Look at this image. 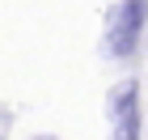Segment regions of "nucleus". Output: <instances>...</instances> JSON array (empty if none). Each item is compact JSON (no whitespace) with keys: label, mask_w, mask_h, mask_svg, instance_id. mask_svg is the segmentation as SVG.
I'll return each instance as SVG.
<instances>
[{"label":"nucleus","mask_w":148,"mask_h":140,"mask_svg":"<svg viewBox=\"0 0 148 140\" xmlns=\"http://www.w3.org/2000/svg\"><path fill=\"white\" fill-rule=\"evenodd\" d=\"M34 140H55V136H34Z\"/></svg>","instance_id":"nucleus-3"},{"label":"nucleus","mask_w":148,"mask_h":140,"mask_svg":"<svg viewBox=\"0 0 148 140\" xmlns=\"http://www.w3.org/2000/svg\"><path fill=\"white\" fill-rule=\"evenodd\" d=\"M110 119H114V140H140V85L123 81L110 93Z\"/></svg>","instance_id":"nucleus-2"},{"label":"nucleus","mask_w":148,"mask_h":140,"mask_svg":"<svg viewBox=\"0 0 148 140\" xmlns=\"http://www.w3.org/2000/svg\"><path fill=\"white\" fill-rule=\"evenodd\" d=\"M144 26H148V0H123L114 13V26H110V55L127 59L140 47Z\"/></svg>","instance_id":"nucleus-1"}]
</instances>
